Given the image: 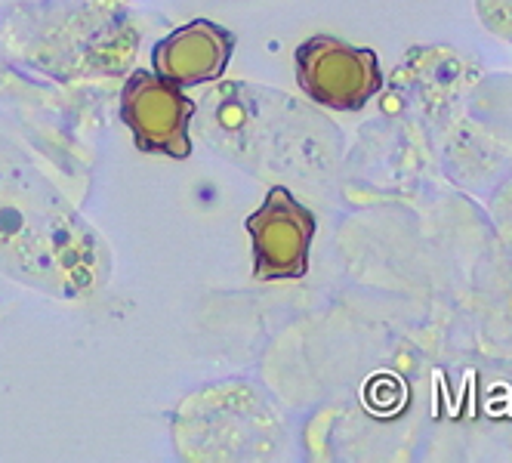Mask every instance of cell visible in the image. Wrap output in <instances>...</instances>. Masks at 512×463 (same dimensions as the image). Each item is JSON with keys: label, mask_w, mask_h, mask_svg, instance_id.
I'll return each mask as SVG.
<instances>
[{"label": "cell", "mask_w": 512, "mask_h": 463, "mask_svg": "<svg viewBox=\"0 0 512 463\" xmlns=\"http://www.w3.org/2000/svg\"><path fill=\"white\" fill-rule=\"evenodd\" d=\"M235 38L223 25L195 19L176 28L155 50V71L176 87L213 81L226 71Z\"/></svg>", "instance_id": "obj_4"}, {"label": "cell", "mask_w": 512, "mask_h": 463, "mask_svg": "<svg viewBox=\"0 0 512 463\" xmlns=\"http://www.w3.org/2000/svg\"><path fill=\"white\" fill-rule=\"evenodd\" d=\"M244 229L253 244V275L260 281L306 275L315 217L284 186L266 195L263 207L244 220Z\"/></svg>", "instance_id": "obj_1"}, {"label": "cell", "mask_w": 512, "mask_h": 463, "mask_svg": "<svg viewBox=\"0 0 512 463\" xmlns=\"http://www.w3.org/2000/svg\"><path fill=\"white\" fill-rule=\"evenodd\" d=\"M297 78L315 102L334 109H358L380 84L377 59L334 38H312L297 50Z\"/></svg>", "instance_id": "obj_3"}, {"label": "cell", "mask_w": 512, "mask_h": 463, "mask_svg": "<svg viewBox=\"0 0 512 463\" xmlns=\"http://www.w3.org/2000/svg\"><path fill=\"white\" fill-rule=\"evenodd\" d=\"M121 115L133 130L139 152H161L170 158H189V121L195 102L161 78L158 71H136L124 87Z\"/></svg>", "instance_id": "obj_2"}]
</instances>
